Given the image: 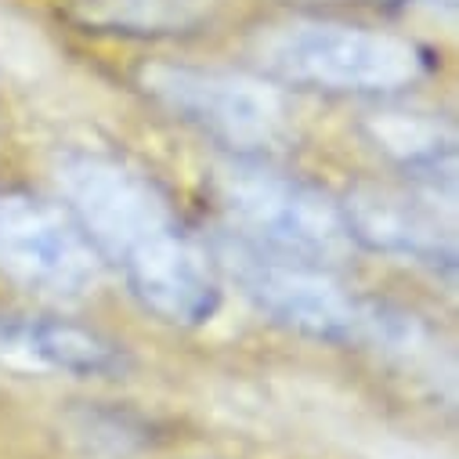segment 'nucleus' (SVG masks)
I'll use <instances>...</instances> for the list:
<instances>
[{"mask_svg": "<svg viewBox=\"0 0 459 459\" xmlns=\"http://www.w3.org/2000/svg\"><path fill=\"white\" fill-rule=\"evenodd\" d=\"M69 217L131 293L170 325H203L221 304V286L203 247L185 232L167 195L124 160L73 152L58 163Z\"/></svg>", "mask_w": 459, "mask_h": 459, "instance_id": "1", "label": "nucleus"}, {"mask_svg": "<svg viewBox=\"0 0 459 459\" xmlns=\"http://www.w3.org/2000/svg\"><path fill=\"white\" fill-rule=\"evenodd\" d=\"M261 73L322 94H402L430 73V55L391 30L343 19H290L254 40Z\"/></svg>", "mask_w": 459, "mask_h": 459, "instance_id": "2", "label": "nucleus"}, {"mask_svg": "<svg viewBox=\"0 0 459 459\" xmlns=\"http://www.w3.org/2000/svg\"><path fill=\"white\" fill-rule=\"evenodd\" d=\"M213 195L239 243L254 250L322 268L355 250L343 206L293 174L239 160L217 170Z\"/></svg>", "mask_w": 459, "mask_h": 459, "instance_id": "3", "label": "nucleus"}, {"mask_svg": "<svg viewBox=\"0 0 459 459\" xmlns=\"http://www.w3.org/2000/svg\"><path fill=\"white\" fill-rule=\"evenodd\" d=\"M142 83L170 117L239 156H268L293 138V108L272 80L160 62L142 73Z\"/></svg>", "mask_w": 459, "mask_h": 459, "instance_id": "4", "label": "nucleus"}, {"mask_svg": "<svg viewBox=\"0 0 459 459\" xmlns=\"http://www.w3.org/2000/svg\"><path fill=\"white\" fill-rule=\"evenodd\" d=\"M232 272L243 293L279 325L322 340V343H351L380 333L384 315H377L362 297H355L322 264L275 257L236 239Z\"/></svg>", "mask_w": 459, "mask_h": 459, "instance_id": "5", "label": "nucleus"}, {"mask_svg": "<svg viewBox=\"0 0 459 459\" xmlns=\"http://www.w3.org/2000/svg\"><path fill=\"white\" fill-rule=\"evenodd\" d=\"M0 272L40 293L83 297L98 286L101 257L65 206L0 192Z\"/></svg>", "mask_w": 459, "mask_h": 459, "instance_id": "6", "label": "nucleus"}, {"mask_svg": "<svg viewBox=\"0 0 459 459\" xmlns=\"http://www.w3.org/2000/svg\"><path fill=\"white\" fill-rule=\"evenodd\" d=\"M0 362L26 373L101 380L124 373V351L105 333L58 315H0Z\"/></svg>", "mask_w": 459, "mask_h": 459, "instance_id": "7", "label": "nucleus"}, {"mask_svg": "<svg viewBox=\"0 0 459 459\" xmlns=\"http://www.w3.org/2000/svg\"><path fill=\"white\" fill-rule=\"evenodd\" d=\"M343 217H348L351 239L380 250L387 257H402L412 264H452L455 247L448 228L427 213L420 203L387 195V192H355L343 203Z\"/></svg>", "mask_w": 459, "mask_h": 459, "instance_id": "8", "label": "nucleus"}, {"mask_svg": "<svg viewBox=\"0 0 459 459\" xmlns=\"http://www.w3.org/2000/svg\"><path fill=\"white\" fill-rule=\"evenodd\" d=\"M380 149L412 178L437 185L441 178L452 181L455 170V138L448 127L427 117H391L377 127Z\"/></svg>", "mask_w": 459, "mask_h": 459, "instance_id": "9", "label": "nucleus"}]
</instances>
